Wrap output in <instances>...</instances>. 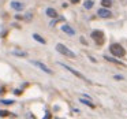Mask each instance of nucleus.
<instances>
[{"label": "nucleus", "instance_id": "obj_9", "mask_svg": "<svg viewBox=\"0 0 127 119\" xmlns=\"http://www.w3.org/2000/svg\"><path fill=\"white\" fill-rule=\"evenodd\" d=\"M23 7H25V6H23L21 1H11V8L17 10V11H22Z\"/></svg>", "mask_w": 127, "mask_h": 119}, {"label": "nucleus", "instance_id": "obj_20", "mask_svg": "<svg viewBox=\"0 0 127 119\" xmlns=\"http://www.w3.org/2000/svg\"><path fill=\"white\" fill-rule=\"evenodd\" d=\"M113 78H115L116 81H122V79H123V75H115Z\"/></svg>", "mask_w": 127, "mask_h": 119}, {"label": "nucleus", "instance_id": "obj_18", "mask_svg": "<svg viewBox=\"0 0 127 119\" xmlns=\"http://www.w3.org/2000/svg\"><path fill=\"white\" fill-rule=\"evenodd\" d=\"M63 21H64V18H59V19H56V18H55V21H52V22H51V26H55L58 22H63Z\"/></svg>", "mask_w": 127, "mask_h": 119}, {"label": "nucleus", "instance_id": "obj_14", "mask_svg": "<svg viewBox=\"0 0 127 119\" xmlns=\"http://www.w3.org/2000/svg\"><path fill=\"white\" fill-rule=\"evenodd\" d=\"M101 6L105 8H109L112 6V0H101Z\"/></svg>", "mask_w": 127, "mask_h": 119}, {"label": "nucleus", "instance_id": "obj_21", "mask_svg": "<svg viewBox=\"0 0 127 119\" xmlns=\"http://www.w3.org/2000/svg\"><path fill=\"white\" fill-rule=\"evenodd\" d=\"M14 93L17 94V96H19V94H22V90H21V89H15V90H14Z\"/></svg>", "mask_w": 127, "mask_h": 119}, {"label": "nucleus", "instance_id": "obj_16", "mask_svg": "<svg viewBox=\"0 0 127 119\" xmlns=\"http://www.w3.org/2000/svg\"><path fill=\"white\" fill-rule=\"evenodd\" d=\"M7 116H11V112L6 110H0V118H7Z\"/></svg>", "mask_w": 127, "mask_h": 119}, {"label": "nucleus", "instance_id": "obj_11", "mask_svg": "<svg viewBox=\"0 0 127 119\" xmlns=\"http://www.w3.org/2000/svg\"><path fill=\"white\" fill-rule=\"evenodd\" d=\"M79 103H82V104H85V105H89V107L94 108V104L92 103V100L89 99V97H81V99H79Z\"/></svg>", "mask_w": 127, "mask_h": 119}, {"label": "nucleus", "instance_id": "obj_4", "mask_svg": "<svg viewBox=\"0 0 127 119\" xmlns=\"http://www.w3.org/2000/svg\"><path fill=\"white\" fill-rule=\"evenodd\" d=\"M59 64H60V66L63 67V69H66L67 71H70V73H71L72 75H75V77H77V78H81V79H82V81H86V82H89V79H88V78L85 77V75H83V74H81L79 71H77V70H75V69H72V67H70L68 64H64V63H59Z\"/></svg>", "mask_w": 127, "mask_h": 119}, {"label": "nucleus", "instance_id": "obj_25", "mask_svg": "<svg viewBox=\"0 0 127 119\" xmlns=\"http://www.w3.org/2000/svg\"><path fill=\"white\" fill-rule=\"evenodd\" d=\"M89 59H90V60H92V62H93V63H96V62H97V60H96V59H94V58H92V56H90V58H89Z\"/></svg>", "mask_w": 127, "mask_h": 119}, {"label": "nucleus", "instance_id": "obj_5", "mask_svg": "<svg viewBox=\"0 0 127 119\" xmlns=\"http://www.w3.org/2000/svg\"><path fill=\"white\" fill-rule=\"evenodd\" d=\"M29 62H30L32 64H34L36 67H38V69L41 70V71L47 73V74H49V75H52V74H53V71H52V70H51L48 66H45L44 63H41V62H38V60H29Z\"/></svg>", "mask_w": 127, "mask_h": 119}, {"label": "nucleus", "instance_id": "obj_15", "mask_svg": "<svg viewBox=\"0 0 127 119\" xmlns=\"http://www.w3.org/2000/svg\"><path fill=\"white\" fill-rule=\"evenodd\" d=\"M83 7H85L86 10H90L92 7H93V0H86L85 4H83Z\"/></svg>", "mask_w": 127, "mask_h": 119}, {"label": "nucleus", "instance_id": "obj_19", "mask_svg": "<svg viewBox=\"0 0 127 119\" xmlns=\"http://www.w3.org/2000/svg\"><path fill=\"white\" fill-rule=\"evenodd\" d=\"M25 19H26V21H30V19H32V12H30V11H29V12H28V14H26V17H25Z\"/></svg>", "mask_w": 127, "mask_h": 119}, {"label": "nucleus", "instance_id": "obj_3", "mask_svg": "<svg viewBox=\"0 0 127 119\" xmlns=\"http://www.w3.org/2000/svg\"><path fill=\"white\" fill-rule=\"evenodd\" d=\"M90 37L93 39V41L96 42L97 45H102L105 42V37H104V33L101 30H93L90 34Z\"/></svg>", "mask_w": 127, "mask_h": 119}, {"label": "nucleus", "instance_id": "obj_12", "mask_svg": "<svg viewBox=\"0 0 127 119\" xmlns=\"http://www.w3.org/2000/svg\"><path fill=\"white\" fill-rule=\"evenodd\" d=\"M32 37H33V39L36 40L37 42H40V44H45V42H47V41H45V40L42 39L41 36H40V34H37V33H33V36H32Z\"/></svg>", "mask_w": 127, "mask_h": 119}, {"label": "nucleus", "instance_id": "obj_23", "mask_svg": "<svg viewBox=\"0 0 127 119\" xmlns=\"http://www.w3.org/2000/svg\"><path fill=\"white\" fill-rule=\"evenodd\" d=\"M79 1H81V0H71L72 4H77V3H79Z\"/></svg>", "mask_w": 127, "mask_h": 119}, {"label": "nucleus", "instance_id": "obj_7", "mask_svg": "<svg viewBox=\"0 0 127 119\" xmlns=\"http://www.w3.org/2000/svg\"><path fill=\"white\" fill-rule=\"evenodd\" d=\"M104 59H105L107 62H111V63H115V64H118V66H122V67H124V63H123V62L118 60V59L112 58V56H104Z\"/></svg>", "mask_w": 127, "mask_h": 119}, {"label": "nucleus", "instance_id": "obj_2", "mask_svg": "<svg viewBox=\"0 0 127 119\" xmlns=\"http://www.w3.org/2000/svg\"><path fill=\"white\" fill-rule=\"evenodd\" d=\"M109 51L115 58H123V56L126 55V49H124L120 44H111Z\"/></svg>", "mask_w": 127, "mask_h": 119}, {"label": "nucleus", "instance_id": "obj_8", "mask_svg": "<svg viewBox=\"0 0 127 119\" xmlns=\"http://www.w3.org/2000/svg\"><path fill=\"white\" fill-rule=\"evenodd\" d=\"M62 30H63L64 33L70 34V36H74V34H75V30L71 28V26H68V25H63V26H62Z\"/></svg>", "mask_w": 127, "mask_h": 119}, {"label": "nucleus", "instance_id": "obj_1", "mask_svg": "<svg viewBox=\"0 0 127 119\" xmlns=\"http://www.w3.org/2000/svg\"><path fill=\"white\" fill-rule=\"evenodd\" d=\"M56 51H58L59 53H62V55H64V56H67V58H71V59H75L77 58V53L75 52H72L70 48H67L64 44H62V42H59V44H56Z\"/></svg>", "mask_w": 127, "mask_h": 119}, {"label": "nucleus", "instance_id": "obj_24", "mask_svg": "<svg viewBox=\"0 0 127 119\" xmlns=\"http://www.w3.org/2000/svg\"><path fill=\"white\" fill-rule=\"evenodd\" d=\"M3 93H6V92H4V88H0V94H3Z\"/></svg>", "mask_w": 127, "mask_h": 119}, {"label": "nucleus", "instance_id": "obj_22", "mask_svg": "<svg viewBox=\"0 0 127 119\" xmlns=\"http://www.w3.org/2000/svg\"><path fill=\"white\" fill-rule=\"evenodd\" d=\"M81 41H82V44H85V45H86V44H88V42H86V40H85V39H83V37H81Z\"/></svg>", "mask_w": 127, "mask_h": 119}, {"label": "nucleus", "instance_id": "obj_6", "mask_svg": "<svg viewBox=\"0 0 127 119\" xmlns=\"http://www.w3.org/2000/svg\"><path fill=\"white\" fill-rule=\"evenodd\" d=\"M97 15L101 18H111L112 17V12L109 11V8H105V7H101V8L97 11Z\"/></svg>", "mask_w": 127, "mask_h": 119}, {"label": "nucleus", "instance_id": "obj_13", "mask_svg": "<svg viewBox=\"0 0 127 119\" xmlns=\"http://www.w3.org/2000/svg\"><path fill=\"white\" fill-rule=\"evenodd\" d=\"M11 53L15 55V56H21V58H26V56H28V53L23 52V51H12Z\"/></svg>", "mask_w": 127, "mask_h": 119}, {"label": "nucleus", "instance_id": "obj_17", "mask_svg": "<svg viewBox=\"0 0 127 119\" xmlns=\"http://www.w3.org/2000/svg\"><path fill=\"white\" fill-rule=\"evenodd\" d=\"M0 103L4 104V105H12L15 101H14V100H0Z\"/></svg>", "mask_w": 127, "mask_h": 119}, {"label": "nucleus", "instance_id": "obj_10", "mask_svg": "<svg viewBox=\"0 0 127 119\" xmlns=\"http://www.w3.org/2000/svg\"><path fill=\"white\" fill-rule=\"evenodd\" d=\"M45 14H47L49 18H58V11H56L55 8H52V7H49V8H47V11H45Z\"/></svg>", "mask_w": 127, "mask_h": 119}]
</instances>
